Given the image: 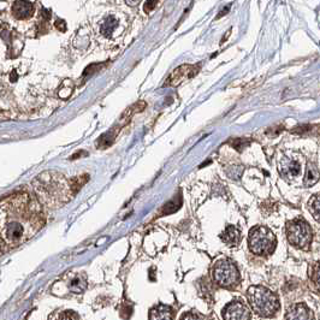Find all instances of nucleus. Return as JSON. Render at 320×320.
Masks as SVG:
<instances>
[{
	"mask_svg": "<svg viewBox=\"0 0 320 320\" xmlns=\"http://www.w3.org/2000/svg\"><path fill=\"white\" fill-rule=\"evenodd\" d=\"M44 225L40 202L30 194L16 193L0 200V243L4 252L26 243Z\"/></svg>",
	"mask_w": 320,
	"mask_h": 320,
	"instance_id": "obj_1",
	"label": "nucleus"
},
{
	"mask_svg": "<svg viewBox=\"0 0 320 320\" xmlns=\"http://www.w3.org/2000/svg\"><path fill=\"white\" fill-rule=\"evenodd\" d=\"M33 184L38 199L49 206L64 204L74 195L71 181H66L57 172H44L35 178Z\"/></svg>",
	"mask_w": 320,
	"mask_h": 320,
	"instance_id": "obj_2",
	"label": "nucleus"
},
{
	"mask_svg": "<svg viewBox=\"0 0 320 320\" xmlns=\"http://www.w3.org/2000/svg\"><path fill=\"white\" fill-rule=\"evenodd\" d=\"M247 299L255 313L264 318L274 316L279 310L277 295L263 285H253L247 291Z\"/></svg>",
	"mask_w": 320,
	"mask_h": 320,
	"instance_id": "obj_3",
	"label": "nucleus"
},
{
	"mask_svg": "<svg viewBox=\"0 0 320 320\" xmlns=\"http://www.w3.org/2000/svg\"><path fill=\"white\" fill-rule=\"evenodd\" d=\"M248 244L250 252L257 255L272 254L276 249V235L266 227H257L250 230Z\"/></svg>",
	"mask_w": 320,
	"mask_h": 320,
	"instance_id": "obj_4",
	"label": "nucleus"
},
{
	"mask_svg": "<svg viewBox=\"0 0 320 320\" xmlns=\"http://www.w3.org/2000/svg\"><path fill=\"white\" fill-rule=\"evenodd\" d=\"M286 237L297 248L308 249L313 240V230L303 219H294L286 224Z\"/></svg>",
	"mask_w": 320,
	"mask_h": 320,
	"instance_id": "obj_5",
	"label": "nucleus"
},
{
	"mask_svg": "<svg viewBox=\"0 0 320 320\" xmlns=\"http://www.w3.org/2000/svg\"><path fill=\"white\" fill-rule=\"evenodd\" d=\"M212 276L214 282L222 288L231 289L240 283V272L237 267L231 260H228V259L218 261L213 266Z\"/></svg>",
	"mask_w": 320,
	"mask_h": 320,
	"instance_id": "obj_6",
	"label": "nucleus"
},
{
	"mask_svg": "<svg viewBox=\"0 0 320 320\" xmlns=\"http://www.w3.org/2000/svg\"><path fill=\"white\" fill-rule=\"evenodd\" d=\"M223 318L227 320H248L252 318L250 312L241 301H231L223 310Z\"/></svg>",
	"mask_w": 320,
	"mask_h": 320,
	"instance_id": "obj_7",
	"label": "nucleus"
},
{
	"mask_svg": "<svg viewBox=\"0 0 320 320\" xmlns=\"http://www.w3.org/2000/svg\"><path fill=\"white\" fill-rule=\"evenodd\" d=\"M199 71V66L196 65H182L180 68H177L176 70H174L170 77L166 80V85L169 86H180L181 83H183L184 81H187L191 77H194Z\"/></svg>",
	"mask_w": 320,
	"mask_h": 320,
	"instance_id": "obj_8",
	"label": "nucleus"
},
{
	"mask_svg": "<svg viewBox=\"0 0 320 320\" xmlns=\"http://www.w3.org/2000/svg\"><path fill=\"white\" fill-rule=\"evenodd\" d=\"M12 16L16 19L30 18L34 13V5L27 0H16L11 7Z\"/></svg>",
	"mask_w": 320,
	"mask_h": 320,
	"instance_id": "obj_9",
	"label": "nucleus"
},
{
	"mask_svg": "<svg viewBox=\"0 0 320 320\" xmlns=\"http://www.w3.org/2000/svg\"><path fill=\"white\" fill-rule=\"evenodd\" d=\"M285 319L290 320H311L313 319V313L305 303L293 305L286 312Z\"/></svg>",
	"mask_w": 320,
	"mask_h": 320,
	"instance_id": "obj_10",
	"label": "nucleus"
},
{
	"mask_svg": "<svg viewBox=\"0 0 320 320\" xmlns=\"http://www.w3.org/2000/svg\"><path fill=\"white\" fill-rule=\"evenodd\" d=\"M174 318V310L170 306L159 303L149 312V319L152 320H171Z\"/></svg>",
	"mask_w": 320,
	"mask_h": 320,
	"instance_id": "obj_11",
	"label": "nucleus"
},
{
	"mask_svg": "<svg viewBox=\"0 0 320 320\" xmlns=\"http://www.w3.org/2000/svg\"><path fill=\"white\" fill-rule=\"evenodd\" d=\"M221 237L223 242H225L228 246H237L241 241V231L235 225H229V227L225 228Z\"/></svg>",
	"mask_w": 320,
	"mask_h": 320,
	"instance_id": "obj_12",
	"label": "nucleus"
},
{
	"mask_svg": "<svg viewBox=\"0 0 320 320\" xmlns=\"http://www.w3.org/2000/svg\"><path fill=\"white\" fill-rule=\"evenodd\" d=\"M319 180V168L317 164L310 163L307 165V170H306L305 180H303V184L306 187H312L313 184H316Z\"/></svg>",
	"mask_w": 320,
	"mask_h": 320,
	"instance_id": "obj_13",
	"label": "nucleus"
},
{
	"mask_svg": "<svg viewBox=\"0 0 320 320\" xmlns=\"http://www.w3.org/2000/svg\"><path fill=\"white\" fill-rule=\"evenodd\" d=\"M282 175L285 177H296L301 172V166L296 160H288L283 164V168L280 170Z\"/></svg>",
	"mask_w": 320,
	"mask_h": 320,
	"instance_id": "obj_14",
	"label": "nucleus"
},
{
	"mask_svg": "<svg viewBox=\"0 0 320 320\" xmlns=\"http://www.w3.org/2000/svg\"><path fill=\"white\" fill-rule=\"evenodd\" d=\"M87 288V280L85 276L74 277L69 283V290L74 294H82Z\"/></svg>",
	"mask_w": 320,
	"mask_h": 320,
	"instance_id": "obj_15",
	"label": "nucleus"
},
{
	"mask_svg": "<svg viewBox=\"0 0 320 320\" xmlns=\"http://www.w3.org/2000/svg\"><path fill=\"white\" fill-rule=\"evenodd\" d=\"M117 27H118V19H116L115 17H112V16H110V17H107L104 22H102L101 27H100V30H101L102 35L111 36L112 35V33L115 32Z\"/></svg>",
	"mask_w": 320,
	"mask_h": 320,
	"instance_id": "obj_16",
	"label": "nucleus"
},
{
	"mask_svg": "<svg viewBox=\"0 0 320 320\" xmlns=\"http://www.w3.org/2000/svg\"><path fill=\"white\" fill-rule=\"evenodd\" d=\"M118 130L119 129H116L115 132H108L106 134H104V135H102L98 141V146L100 147V148L104 149V148H107L108 146H111L113 141H115L117 132H118Z\"/></svg>",
	"mask_w": 320,
	"mask_h": 320,
	"instance_id": "obj_17",
	"label": "nucleus"
},
{
	"mask_svg": "<svg viewBox=\"0 0 320 320\" xmlns=\"http://www.w3.org/2000/svg\"><path fill=\"white\" fill-rule=\"evenodd\" d=\"M308 207H310V211L313 214L314 219L317 222H319V195H314L308 202Z\"/></svg>",
	"mask_w": 320,
	"mask_h": 320,
	"instance_id": "obj_18",
	"label": "nucleus"
},
{
	"mask_svg": "<svg viewBox=\"0 0 320 320\" xmlns=\"http://www.w3.org/2000/svg\"><path fill=\"white\" fill-rule=\"evenodd\" d=\"M310 277L312 279V283H314L317 289V293L319 291V263L313 264L310 267Z\"/></svg>",
	"mask_w": 320,
	"mask_h": 320,
	"instance_id": "obj_19",
	"label": "nucleus"
},
{
	"mask_svg": "<svg viewBox=\"0 0 320 320\" xmlns=\"http://www.w3.org/2000/svg\"><path fill=\"white\" fill-rule=\"evenodd\" d=\"M177 199V197H176ZM176 199H174L172 200V201H170L169 204H166L165 205V207H164V210H163V214H170V213H174V212H176V211L178 210V208H180V205H181V201L176 202Z\"/></svg>",
	"mask_w": 320,
	"mask_h": 320,
	"instance_id": "obj_20",
	"label": "nucleus"
},
{
	"mask_svg": "<svg viewBox=\"0 0 320 320\" xmlns=\"http://www.w3.org/2000/svg\"><path fill=\"white\" fill-rule=\"evenodd\" d=\"M158 4V0H147L146 4H144V11L146 12H151L155 9V5Z\"/></svg>",
	"mask_w": 320,
	"mask_h": 320,
	"instance_id": "obj_21",
	"label": "nucleus"
},
{
	"mask_svg": "<svg viewBox=\"0 0 320 320\" xmlns=\"http://www.w3.org/2000/svg\"><path fill=\"white\" fill-rule=\"evenodd\" d=\"M181 319H204V317H200L197 314H184V316L181 317Z\"/></svg>",
	"mask_w": 320,
	"mask_h": 320,
	"instance_id": "obj_22",
	"label": "nucleus"
},
{
	"mask_svg": "<svg viewBox=\"0 0 320 320\" xmlns=\"http://www.w3.org/2000/svg\"><path fill=\"white\" fill-rule=\"evenodd\" d=\"M141 0H125V2H127L129 6H136V5L140 4Z\"/></svg>",
	"mask_w": 320,
	"mask_h": 320,
	"instance_id": "obj_23",
	"label": "nucleus"
},
{
	"mask_svg": "<svg viewBox=\"0 0 320 320\" xmlns=\"http://www.w3.org/2000/svg\"><path fill=\"white\" fill-rule=\"evenodd\" d=\"M4 248H2V246H1V243H0V255H2L4 254Z\"/></svg>",
	"mask_w": 320,
	"mask_h": 320,
	"instance_id": "obj_24",
	"label": "nucleus"
}]
</instances>
